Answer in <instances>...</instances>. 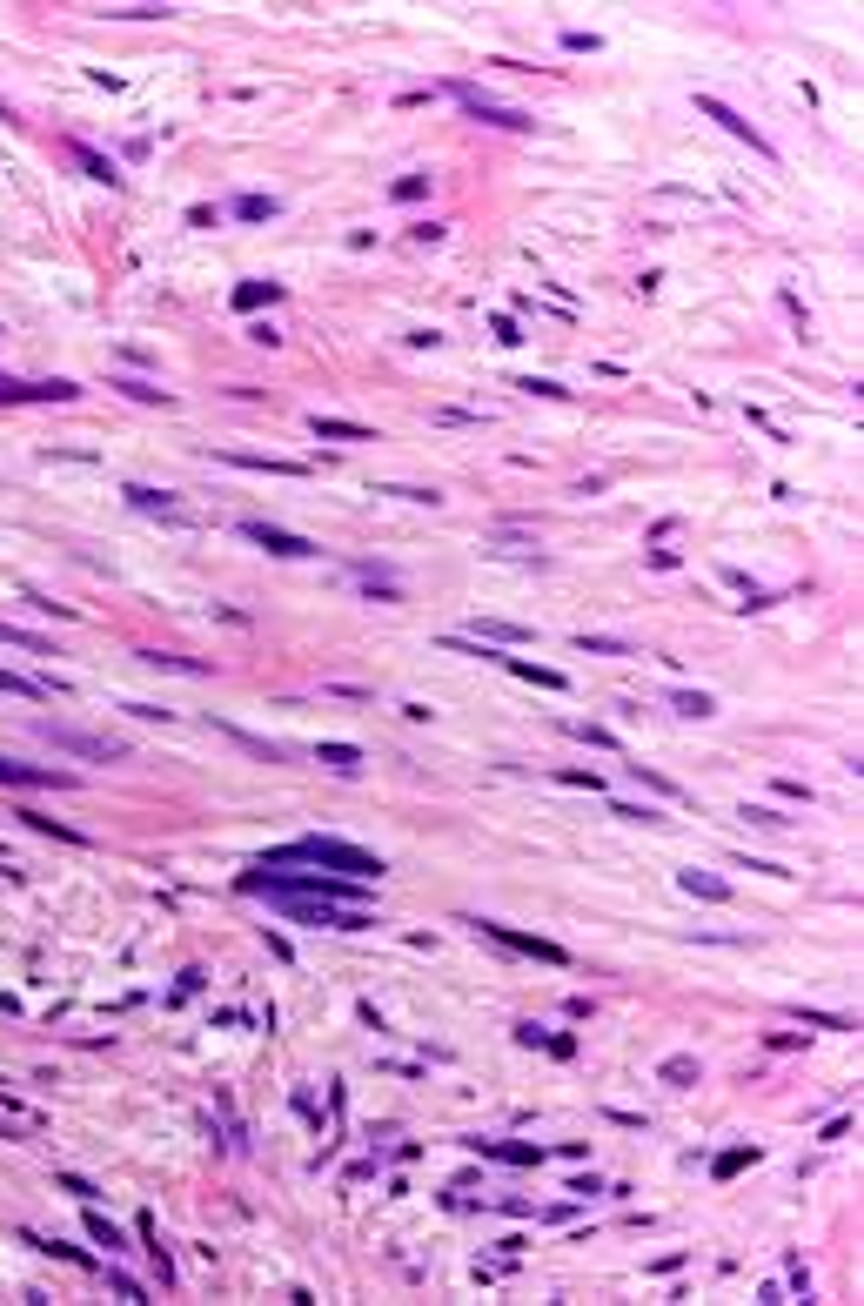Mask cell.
<instances>
[{
    "instance_id": "1",
    "label": "cell",
    "mask_w": 864,
    "mask_h": 1306,
    "mask_svg": "<svg viewBox=\"0 0 864 1306\" xmlns=\"http://www.w3.org/2000/svg\"><path fill=\"white\" fill-rule=\"evenodd\" d=\"M262 864H322V871H335V878H382V858H369V851H355V844L342 838H295L282 844V851H268Z\"/></svg>"
},
{
    "instance_id": "2",
    "label": "cell",
    "mask_w": 864,
    "mask_h": 1306,
    "mask_svg": "<svg viewBox=\"0 0 864 1306\" xmlns=\"http://www.w3.org/2000/svg\"><path fill=\"white\" fill-rule=\"evenodd\" d=\"M443 94L456 101V108L469 114V121H483V128H503V134H536V114L523 108H503V101H489L483 88H469V81H443Z\"/></svg>"
},
{
    "instance_id": "3",
    "label": "cell",
    "mask_w": 864,
    "mask_h": 1306,
    "mask_svg": "<svg viewBox=\"0 0 864 1306\" xmlns=\"http://www.w3.org/2000/svg\"><path fill=\"white\" fill-rule=\"evenodd\" d=\"M121 496H128V510H141V516H161V523H175V530H195V523H201V516H195V510H188V503H181V496H175V489H148V483H128V489H121Z\"/></svg>"
},
{
    "instance_id": "4",
    "label": "cell",
    "mask_w": 864,
    "mask_h": 1306,
    "mask_svg": "<svg viewBox=\"0 0 864 1306\" xmlns=\"http://www.w3.org/2000/svg\"><path fill=\"white\" fill-rule=\"evenodd\" d=\"M469 925L483 931V938H496V945H510V952H523V958H543V965H570V952H563V945H550V938H536V931L496 925V918H469Z\"/></svg>"
},
{
    "instance_id": "5",
    "label": "cell",
    "mask_w": 864,
    "mask_h": 1306,
    "mask_svg": "<svg viewBox=\"0 0 864 1306\" xmlns=\"http://www.w3.org/2000/svg\"><path fill=\"white\" fill-rule=\"evenodd\" d=\"M697 114H704V121H717V128L731 134V141H744V148H751V155H764V161H777V148H771V141H764V134H757V128H751V121H744V114H737V108H731V101H717V94H697Z\"/></svg>"
},
{
    "instance_id": "6",
    "label": "cell",
    "mask_w": 864,
    "mask_h": 1306,
    "mask_svg": "<svg viewBox=\"0 0 864 1306\" xmlns=\"http://www.w3.org/2000/svg\"><path fill=\"white\" fill-rule=\"evenodd\" d=\"M41 737L54 744V751L67 757H94V764H114V757H128L114 737H88V731H67V724H41Z\"/></svg>"
},
{
    "instance_id": "7",
    "label": "cell",
    "mask_w": 864,
    "mask_h": 1306,
    "mask_svg": "<svg viewBox=\"0 0 864 1306\" xmlns=\"http://www.w3.org/2000/svg\"><path fill=\"white\" fill-rule=\"evenodd\" d=\"M0 784H14V791H74V771H54V764H21V757H0Z\"/></svg>"
},
{
    "instance_id": "8",
    "label": "cell",
    "mask_w": 864,
    "mask_h": 1306,
    "mask_svg": "<svg viewBox=\"0 0 864 1306\" xmlns=\"http://www.w3.org/2000/svg\"><path fill=\"white\" fill-rule=\"evenodd\" d=\"M242 536H248V543H262L268 556H288V563H302V556H322V550L309 543V536L275 530V523H262V516H248V523H242Z\"/></svg>"
},
{
    "instance_id": "9",
    "label": "cell",
    "mask_w": 864,
    "mask_h": 1306,
    "mask_svg": "<svg viewBox=\"0 0 864 1306\" xmlns=\"http://www.w3.org/2000/svg\"><path fill=\"white\" fill-rule=\"evenodd\" d=\"M81 389L74 382H21V376H0V402H74Z\"/></svg>"
},
{
    "instance_id": "10",
    "label": "cell",
    "mask_w": 864,
    "mask_h": 1306,
    "mask_svg": "<svg viewBox=\"0 0 864 1306\" xmlns=\"http://www.w3.org/2000/svg\"><path fill=\"white\" fill-rule=\"evenodd\" d=\"M215 463L262 469V476H309V463H295V456H248V449H215Z\"/></svg>"
},
{
    "instance_id": "11",
    "label": "cell",
    "mask_w": 864,
    "mask_h": 1306,
    "mask_svg": "<svg viewBox=\"0 0 864 1306\" xmlns=\"http://www.w3.org/2000/svg\"><path fill=\"white\" fill-rule=\"evenodd\" d=\"M309 429L322 436V443H376L369 422H342V416H309Z\"/></svg>"
},
{
    "instance_id": "12",
    "label": "cell",
    "mask_w": 864,
    "mask_h": 1306,
    "mask_svg": "<svg viewBox=\"0 0 864 1306\" xmlns=\"http://www.w3.org/2000/svg\"><path fill=\"white\" fill-rule=\"evenodd\" d=\"M67 161H74V168H81V175H94V181H108V188H114V181H121V168H114V161H108V155H101V148H88V141H67Z\"/></svg>"
},
{
    "instance_id": "13",
    "label": "cell",
    "mask_w": 864,
    "mask_h": 1306,
    "mask_svg": "<svg viewBox=\"0 0 864 1306\" xmlns=\"http://www.w3.org/2000/svg\"><path fill=\"white\" fill-rule=\"evenodd\" d=\"M503 670H516L523 684H536V690H563V670H550V664H530V657H496Z\"/></svg>"
},
{
    "instance_id": "14",
    "label": "cell",
    "mask_w": 864,
    "mask_h": 1306,
    "mask_svg": "<svg viewBox=\"0 0 864 1306\" xmlns=\"http://www.w3.org/2000/svg\"><path fill=\"white\" fill-rule=\"evenodd\" d=\"M88 1240H94V1246H108V1260H114V1253H128V1240H121V1226H114V1219L101 1213V1206H88Z\"/></svg>"
},
{
    "instance_id": "15",
    "label": "cell",
    "mask_w": 864,
    "mask_h": 1306,
    "mask_svg": "<svg viewBox=\"0 0 864 1306\" xmlns=\"http://www.w3.org/2000/svg\"><path fill=\"white\" fill-rule=\"evenodd\" d=\"M677 885H684V891H690V898H710V905H724V898H731V885H724V878H717V871H684V878H677Z\"/></svg>"
},
{
    "instance_id": "16",
    "label": "cell",
    "mask_w": 864,
    "mask_h": 1306,
    "mask_svg": "<svg viewBox=\"0 0 864 1306\" xmlns=\"http://www.w3.org/2000/svg\"><path fill=\"white\" fill-rule=\"evenodd\" d=\"M0 690H7V697H34V704H41V697H61V684H41V677H21V670H0Z\"/></svg>"
},
{
    "instance_id": "17",
    "label": "cell",
    "mask_w": 864,
    "mask_h": 1306,
    "mask_svg": "<svg viewBox=\"0 0 864 1306\" xmlns=\"http://www.w3.org/2000/svg\"><path fill=\"white\" fill-rule=\"evenodd\" d=\"M0 643H14V650H27V657H54V643L34 637V630H21V623H7L0 617Z\"/></svg>"
},
{
    "instance_id": "18",
    "label": "cell",
    "mask_w": 864,
    "mask_h": 1306,
    "mask_svg": "<svg viewBox=\"0 0 864 1306\" xmlns=\"http://www.w3.org/2000/svg\"><path fill=\"white\" fill-rule=\"evenodd\" d=\"M315 764H329L335 777H349L355 764H362V751H355V744H315Z\"/></svg>"
},
{
    "instance_id": "19",
    "label": "cell",
    "mask_w": 864,
    "mask_h": 1306,
    "mask_svg": "<svg viewBox=\"0 0 864 1306\" xmlns=\"http://www.w3.org/2000/svg\"><path fill=\"white\" fill-rule=\"evenodd\" d=\"M268 302H282V282H242L235 288V309H268Z\"/></svg>"
},
{
    "instance_id": "20",
    "label": "cell",
    "mask_w": 864,
    "mask_h": 1306,
    "mask_svg": "<svg viewBox=\"0 0 864 1306\" xmlns=\"http://www.w3.org/2000/svg\"><path fill=\"white\" fill-rule=\"evenodd\" d=\"M108 389H121V396H134V402H161V409H175V396L168 389H155V382H134V376H114Z\"/></svg>"
},
{
    "instance_id": "21",
    "label": "cell",
    "mask_w": 864,
    "mask_h": 1306,
    "mask_svg": "<svg viewBox=\"0 0 864 1306\" xmlns=\"http://www.w3.org/2000/svg\"><path fill=\"white\" fill-rule=\"evenodd\" d=\"M469 637H476V643H523L530 630H523V623H496V617H483L476 630H469Z\"/></svg>"
},
{
    "instance_id": "22",
    "label": "cell",
    "mask_w": 864,
    "mask_h": 1306,
    "mask_svg": "<svg viewBox=\"0 0 864 1306\" xmlns=\"http://www.w3.org/2000/svg\"><path fill=\"white\" fill-rule=\"evenodd\" d=\"M576 650H590V657H637V643H623V637H576Z\"/></svg>"
},
{
    "instance_id": "23",
    "label": "cell",
    "mask_w": 864,
    "mask_h": 1306,
    "mask_svg": "<svg viewBox=\"0 0 864 1306\" xmlns=\"http://www.w3.org/2000/svg\"><path fill=\"white\" fill-rule=\"evenodd\" d=\"M21 1246H34V1253H61V1260L88 1266V1253H81V1246H67V1240H47V1233H21Z\"/></svg>"
},
{
    "instance_id": "24",
    "label": "cell",
    "mask_w": 864,
    "mask_h": 1306,
    "mask_svg": "<svg viewBox=\"0 0 864 1306\" xmlns=\"http://www.w3.org/2000/svg\"><path fill=\"white\" fill-rule=\"evenodd\" d=\"M516 1039H523V1045H550L556 1059H570V1052H576L570 1039H556V1032H543V1025H516Z\"/></svg>"
},
{
    "instance_id": "25",
    "label": "cell",
    "mask_w": 864,
    "mask_h": 1306,
    "mask_svg": "<svg viewBox=\"0 0 864 1306\" xmlns=\"http://www.w3.org/2000/svg\"><path fill=\"white\" fill-rule=\"evenodd\" d=\"M376 496H396V503H429V510L443 503L436 489H409V483H376Z\"/></svg>"
},
{
    "instance_id": "26",
    "label": "cell",
    "mask_w": 864,
    "mask_h": 1306,
    "mask_svg": "<svg viewBox=\"0 0 864 1306\" xmlns=\"http://www.w3.org/2000/svg\"><path fill=\"white\" fill-rule=\"evenodd\" d=\"M670 704H677V717H710V710H717L704 690H670Z\"/></svg>"
},
{
    "instance_id": "27",
    "label": "cell",
    "mask_w": 864,
    "mask_h": 1306,
    "mask_svg": "<svg viewBox=\"0 0 864 1306\" xmlns=\"http://www.w3.org/2000/svg\"><path fill=\"white\" fill-rule=\"evenodd\" d=\"M14 818H27V824H34V831H54V838H61V844H88V838H81V831H74V824H54V818H41V811H14Z\"/></svg>"
},
{
    "instance_id": "28",
    "label": "cell",
    "mask_w": 864,
    "mask_h": 1306,
    "mask_svg": "<svg viewBox=\"0 0 864 1306\" xmlns=\"http://www.w3.org/2000/svg\"><path fill=\"white\" fill-rule=\"evenodd\" d=\"M235 215H242V222H268L275 201H268V195H242V201H235Z\"/></svg>"
},
{
    "instance_id": "29",
    "label": "cell",
    "mask_w": 864,
    "mask_h": 1306,
    "mask_svg": "<svg viewBox=\"0 0 864 1306\" xmlns=\"http://www.w3.org/2000/svg\"><path fill=\"white\" fill-rule=\"evenodd\" d=\"M108 1286L121 1293V1300H148V1286L134 1280V1273H121V1266H108Z\"/></svg>"
},
{
    "instance_id": "30",
    "label": "cell",
    "mask_w": 864,
    "mask_h": 1306,
    "mask_svg": "<svg viewBox=\"0 0 864 1306\" xmlns=\"http://www.w3.org/2000/svg\"><path fill=\"white\" fill-rule=\"evenodd\" d=\"M61 1193H74L81 1206H94V1199H101V1186H94V1179H81V1173H61Z\"/></svg>"
},
{
    "instance_id": "31",
    "label": "cell",
    "mask_w": 864,
    "mask_h": 1306,
    "mask_svg": "<svg viewBox=\"0 0 864 1306\" xmlns=\"http://www.w3.org/2000/svg\"><path fill=\"white\" fill-rule=\"evenodd\" d=\"M516 389H523V396H550V402H563V396H570L563 382H543V376H523V382H516Z\"/></svg>"
},
{
    "instance_id": "32",
    "label": "cell",
    "mask_w": 864,
    "mask_h": 1306,
    "mask_svg": "<svg viewBox=\"0 0 864 1306\" xmlns=\"http://www.w3.org/2000/svg\"><path fill=\"white\" fill-rule=\"evenodd\" d=\"M570 737H583V744H597V751H617V737L603 731V724H570Z\"/></svg>"
},
{
    "instance_id": "33",
    "label": "cell",
    "mask_w": 864,
    "mask_h": 1306,
    "mask_svg": "<svg viewBox=\"0 0 864 1306\" xmlns=\"http://www.w3.org/2000/svg\"><path fill=\"white\" fill-rule=\"evenodd\" d=\"M630 777H637L643 791H657V797H677V784H670V777H657V771H643V764H630Z\"/></svg>"
},
{
    "instance_id": "34",
    "label": "cell",
    "mask_w": 864,
    "mask_h": 1306,
    "mask_svg": "<svg viewBox=\"0 0 864 1306\" xmlns=\"http://www.w3.org/2000/svg\"><path fill=\"white\" fill-rule=\"evenodd\" d=\"M791 1019H804V1025H818V1032H851L844 1019H831V1012H804V1005H791Z\"/></svg>"
},
{
    "instance_id": "35",
    "label": "cell",
    "mask_w": 864,
    "mask_h": 1306,
    "mask_svg": "<svg viewBox=\"0 0 864 1306\" xmlns=\"http://www.w3.org/2000/svg\"><path fill=\"white\" fill-rule=\"evenodd\" d=\"M697 1079V1059H664V1085H690Z\"/></svg>"
},
{
    "instance_id": "36",
    "label": "cell",
    "mask_w": 864,
    "mask_h": 1306,
    "mask_svg": "<svg viewBox=\"0 0 864 1306\" xmlns=\"http://www.w3.org/2000/svg\"><path fill=\"white\" fill-rule=\"evenodd\" d=\"M744 1166H751V1146H737V1152H724V1159H717V1179H731V1173H744Z\"/></svg>"
},
{
    "instance_id": "37",
    "label": "cell",
    "mask_w": 864,
    "mask_h": 1306,
    "mask_svg": "<svg viewBox=\"0 0 864 1306\" xmlns=\"http://www.w3.org/2000/svg\"><path fill=\"white\" fill-rule=\"evenodd\" d=\"M416 195H429V175H402L396 181V201H416Z\"/></svg>"
},
{
    "instance_id": "38",
    "label": "cell",
    "mask_w": 864,
    "mask_h": 1306,
    "mask_svg": "<svg viewBox=\"0 0 864 1306\" xmlns=\"http://www.w3.org/2000/svg\"><path fill=\"white\" fill-rule=\"evenodd\" d=\"M744 818H751V824H771V831H777V824H791V818H777V811H764V804H744Z\"/></svg>"
}]
</instances>
